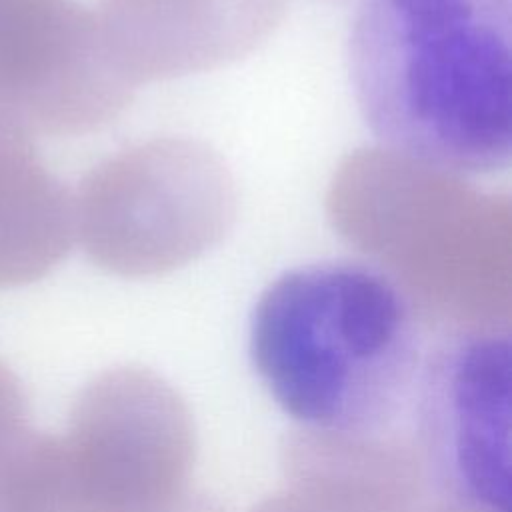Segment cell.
<instances>
[{
    "label": "cell",
    "instance_id": "4",
    "mask_svg": "<svg viewBox=\"0 0 512 512\" xmlns=\"http://www.w3.org/2000/svg\"><path fill=\"white\" fill-rule=\"evenodd\" d=\"M510 334L496 322L456 328L422 380L426 484L452 512H510Z\"/></svg>",
    "mask_w": 512,
    "mask_h": 512
},
{
    "label": "cell",
    "instance_id": "1",
    "mask_svg": "<svg viewBox=\"0 0 512 512\" xmlns=\"http://www.w3.org/2000/svg\"><path fill=\"white\" fill-rule=\"evenodd\" d=\"M512 0H358L348 76L358 112L390 152L456 176L512 154Z\"/></svg>",
    "mask_w": 512,
    "mask_h": 512
},
{
    "label": "cell",
    "instance_id": "6",
    "mask_svg": "<svg viewBox=\"0 0 512 512\" xmlns=\"http://www.w3.org/2000/svg\"><path fill=\"white\" fill-rule=\"evenodd\" d=\"M62 248L60 192L28 134L0 120V288L36 282Z\"/></svg>",
    "mask_w": 512,
    "mask_h": 512
},
{
    "label": "cell",
    "instance_id": "3",
    "mask_svg": "<svg viewBox=\"0 0 512 512\" xmlns=\"http://www.w3.org/2000/svg\"><path fill=\"white\" fill-rule=\"evenodd\" d=\"M60 450L66 512H168L190 492L196 430L170 382L124 366L80 390Z\"/></svg>",
    "mask_w": 512,
    "mask_h": 512
},
{
    "label": "cell",
    "instance_id": "8",
    "mask_svg": "<svg viewBox=\"0 0 512 512\" xmlns=\"http://www.w3.org/2000/svg\"><path fill=\"white\" fill-rule=\"evenodd\" d=\"M252 512H414L376 492L350 488L338 480L286 472V486L262 500Z\"/></svg>",
    "mask_w": 512,
    "mask_h": 512
},
{
    "label": "cell",
    "instance_id": "7",
    "mask_svg": "<svg viewBox=\"0 0 512 512\" xmlns=\"http://www.w3.org/2000/svg\"><path fill=\"white\" fill-rule=\"evenodd\" d=\"M0 512H66L60 438L28 428L0 450Z\"/></svg>",
    "mask_w": 512,
    "mask_h": 512
},
{
    "label": "cell",
    "instance_id": "9",
    "mask_svg": "<svg viewBox=\"0 0 512 512\" xmlns=\"http://www.w3.org/2000/svg\"><path fill=\"white\" fill-rule=\"evenodd\" d=\"M28 404L18 376L0 360V450L28 430Z\"/></svg>",
    "mask_w": 512,
    "mask_h": 512
},
{
    "label": "cell",
    "instance_id": "5",
    "mask_svg": "<svg viewBox=\"0 0 512 512\" xmlns=\"http://www.w3.org/2000/svg\"><path fill=\"white\" fill-rule=\"evenodd\" d=\"M76 40L62 0H0V120L30 134L82 116Z\"/></svg>",
    "mask_w": 512,
    "mask_h": 512
},
{
    "label": "cell",
    "instance_id": "10",
    "mask_svg": "<svg viewBox=\"0 0 512 512\" xmlns=\"http://www.w3.org/2000/svg\"><path fill=\"white\" fill-rule=\"evenodd\" d=\"M168 512H224L218 502L204 494H192L188 492L172 510Z\"/></svg>",
    "mask_w": 512,
    "mask_h": 512
},
{
    "label": "cell",
    "instance_id": "2",
    "mask_svg": "<svg viewBox=\"0 0 512 512\" xmlns=\"http://www.w3.org/2000/svg\"><path fill=\"white\" fill-rule=\"evenodd\" d=\"M250 358L300 428L380 434L412 390L416 304L386 268L328 258L282 272L250 316Z\"/></svg>",
    "mask_w": 512,
    "mask_h": 512
}]
</instances>
